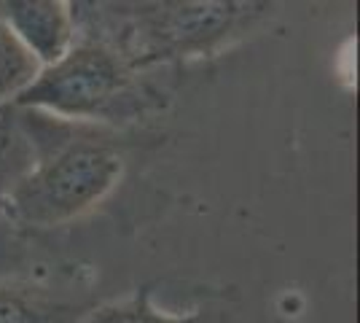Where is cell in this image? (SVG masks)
Wrapping results in <instances>:
<instances>
[{"label": "cell", "mask_w": 360, "mask_h": 323, "mask_svg": "<svg viewBox=\"0 0 360 323\" xmlns=\"http://www.w3.org/2000/svg\"><path fill=\"white\" fill-rule=\"evenodd\" d=\"M78 323H229L221 310H194L188 315H172L153 302V286H140L124 299L86 310Z\"/></svg>", "instance_id": "8992f818"}, {"label": "cell", "mask_w": 360, "mask_h": 323, "mask_svg": "<svg viewBox=\"0 0 360 323\" xmlns=\"http://www.w3.org/2000/svg\"><path fill=\"white\" fill-rule=\"evenodd\" d=\"M84 312L49 289L0 280V323H78Z\"/></svg>", "instance_id": "5b68a950"}, {"label": "cell", "mask_w": 360, "mask_h": 323, "mask_svg": "<svg viewBox=\"0 0 360 323\" xmlns=\"http://www.w3.org/2000/svg\"><path fill=\"white\" fill-rule=\"evenodd\" d=\"M38 70L41 65L35 62V57L19 44V38L0 19V108L25 92L35 81Z\"/></svg>", "instance_id": "52a82bcc"}, {"label": "cell", "mask_w": 360, "mask_h": 323, "mask_svg": "<svg viewBox=\"0 0 360 323\" xmlns=\"http://www.w3.org/2000/svg\"><path fill=\"white\" fill-rule=\"evenodd\" d=\"M75 38H91L119 54L135 73L169 62L215 57L269 14L248 0L70 3Z\"/></svg>", "instance_id": "7a4b0ae2"}, {"label": "cell", "mask_w": 360, "mask_h": 323, "mask_svg": "<svg viewBox=\"0 0 360 323\" xmlns=\"http://www.w3.org/2000/svg\"><path fill=\"white\" fill-rule=\"evenodd\" d=\"M14 108L41 110L73 124H124L162 106V94L140 81L113 49L91 38H75L73 49L54 65L41 68Z\"/></svg>", "instance_id": "3957f363"}, {"label": "cell", "mask_w": 360, "mask_h": 323, "mask_svg": "<svg viewBox=\"0 0 360 323\" xmlns=\"http://www.w3.org/2000/svg\"><path fill=\"white\" fill-rule=\"evenodd\" d=\"M14 116L27 143V167L0 194V210L14 224L65 227L116 189L124 156L100 127L62 122L30 108H14Z\"/></svg>", "instance_id": "6da1fadb"}, {"label": "cell", "mask_w": 360, "mask_h": 323, "mask_svg": "<svg viewBox=\"0 0 360 323\" xmlns=\"http://www.w3.org/2000/svg\"><path fill=\"white\" fill-rule=\"evenodd\" d=\"M0 19L41 68L54 65L75 44L73 11L62 0H8L0 3Z\"/></svg>", "instance_id": "277c9868"}]
</instances>
